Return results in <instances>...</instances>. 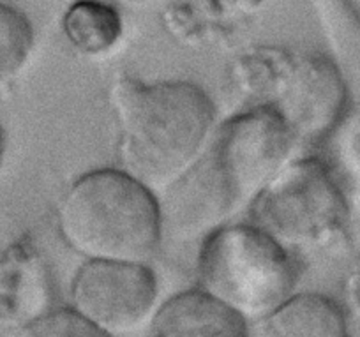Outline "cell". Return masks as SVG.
<instances>
[{
	"mask_svg": "<svg viewBox=\"0 0 360 337\" xmlns=\"http://www.w3.org/2000/svg\"><path fill=\"white\" fill-rule=\"evenodd\" d=\"M295 133L272 108H256L217 127L205 154L169 189L162 221L182 237H209L252 207L292 163Z\"/></svg>",
	"mask_w": 360,
	"mask_h": 337,
	"instance_id": "6da1fadb",
	"label": "cell"
},
{
	"mask_svg": "<svg viewBox=\"0 0 360 337\" xmlns=\"http://www.w3.org/2000/svg\"><path fill=\"white\" fill-rule=\"evenodd\" d=\"M115 106L120 170L152 191L184 179L217 129L212 99L188 82L122 85Z\"/></svg>",
	"mask_w": 360,
	"mask_h": 337,
	"instance_id": "7a4b0ae2",
	"label": "cell"
},
{
	"mask_svg": "<svg viewBox=\"0 0 360 337\" xmlns=\"http://www.w3.org/2000/svg\"><path fill=\"white\" fill-rule=\"evenodd\" d=\"M62 241L85 262L147 265L165 235L154 191L124 170H94L69 186L57 210Z\"/></svg>",
	"mask_w": 360,
	"mask_h": 337,
	"instance_id": "3957f363",
	"label": "cell"
},
{
	"mask_svg": "<svg viewBox=\"0 0 360 337\" xmlns=\"http://www.w3.org/2000/svg\"><path fill=\"white\" fill-rule=\"evenodd\" d=\"M198 290L245 322H259L295 295L292 253L255 224L223 227L205 239Z\"/></svg>",
	"mask_w": 360,
	"mask_h": 337,
	"instance_id": "277c9868",
	"label": "cell"
},
{
	"mask_svg": "<svg viewBox=\"0 0 360 337\" xmlns=\"http://www.w3.org/2000/svg\"><path fill=\"white\" fill-rule=\"evenodd\" d=\"M252 207L255 227L288 251L330 242L346 212L338 184L316 161L286 165Z\"/></svg>",
	"mask_w": 360,
	"mask_h": 337,
	"instance_id": "5b68a950",
	"label": "cell"
},
{
	"mask_svg": "<svg viewBox=\"0 0 360 337\" xmlns=\"http://www.w3.org/2000/svg\"><path fill=\"white\" fill-rule=\"evenodd\" d=\"M69 307L108 336L148 325L158 311V283L147 265L85 262L71 281Z\"/></svg>",
	"mask_w": 360,
	"mask_h": 337,
	"instance_id": "8992f818",
	"label": "cell"
},
{
	"mask_svg": "<svg viewBox=\"0 0 360 337\" xmlns=\"http://www.w3.org/2000/svg\"><path fill=\"white\" fill-rule=\"evenodd\" d=\"M286 120L300 134H323L338 126L345 108V83L338 69L318 55H300L285 61Z\"/></svg>",
	"mask_w": 360,
	"mask_h": 337,
	"instance_id": "52a82bcc",
	"label": "cell"
},
{
	"mask_svg": "<svg viewBox=\"0 0 360 337\" xmlns=\"http://www.w3.org/2000/svg\"><path fill=\"white\" fill-rule=\"evenodd\" d=\"M147 337H251L249 323L200 290L168 298L148 323Z\"/></svg>",
	"mask_w": 360,
	"mask_h": 337,
	"instance_id": "ba28073f",
	"label": "cell"
},
{
	"mask_svg": "<svg viewBox=\"0 0 360 337\" xmlns=\"http://www.w3.org/2000/svg\"><path fill=\"white\" fill-rule=\"evenodd\" d=\"M256 337H352L338 302L325 295H293L258 322Z\"/></svg>",
	"mask_w": 360,
	"mask_h": 337,
	"instance_id": "9c48e42d",
	"label": "cell"
},
{
	"mask_svg": "<svg viewBox=\"0 0 360 337\" xmlns=\"http://www.w3.org/2000/svg\"><path fill=\"white\" fill-rule=\"evenodd\" d=\"M62 27L71 46L86 57L108 53L122 36L120 15L99 0L75 2L65 13Z\"/></svg>",
	"mask_w": 360,
	"mask_h": 337,
	"instance_id": "30bf717a",
	"label": "cell"
},
{
	"mask_svg": "<svg viewBox=\"0 0 360 337\" xmlns=\"http://www.w3.org/2000/svg\"><path fill=\"white\" fill-rule=\"evenodd\" d=\"M36 43L32 23L22 11L0 4V92L13 85L29 65Z\"/></svg>",
	"mask_w": 360,
	"mask_h": 337,
	"instance_id": "8fae6325",
	"label": "cell"
},
{
	"mask_svg": "<svg viewBox=\"0 0 360 337\" xmlns=\"http://www.w3.org/2000/svg\"><path fill=\"white\" fill-rule=\"evenodd\" d=\"M18 337H112L90 325L71 307L55 309L27 323Z\"/></svg>",
	"mask_w": 360,
	"mask_h": 337,
	"instance_id": "7c38bea8",
	"label": "cell"
},
{
	"mask_svg": "<svg viewBox=\"0 0 360 337\" xmlns=\"http://www.w3.org/2000/svg\"><path fill=\"white\" fill-rule=\"evenodd\" d=\"M339 138V158L353 187L360 193V106L341 126Z\"/></svg>",
	"mask_w": 360,
	"mask_h": 337,
	"instance_id": "4fadbf2b",
	"label": "cell"
},
{
	"mask_svg": "<svg viewBox=\"0 0 360 337\" xmlns=\"http://www.w3.org/2000/svg\"><path fill=\"white\" fill-rule=\"evenodd\" d=\"M6 154H8V138H6L4 127L0 124V175H2V170H4Z\"/></svg>",
	"mask_w": 360,
	"mask_h": 337,
	"instance_id": "5bb4252c",
	"label": "cell"
}]
</instances>
